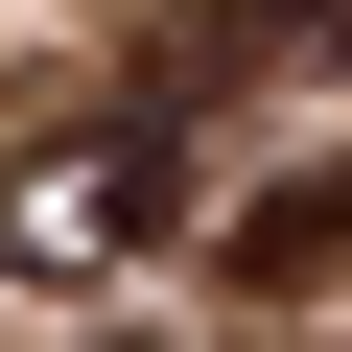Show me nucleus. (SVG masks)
<instances>
[{"label": "nucleus", "instance_id": "f257e3e1", "mask_svg": "<svg viewBox=\"0 0 352 352\" xmlns=\"http://www.w3.org/2000/svg\"><path fill=\"white\" fill-rule=\"evenodd\" d=\"M164 235H212V94H164V71L0 164V282H141Z\"/></svg>", "mask_w": 352, "mask_h": 352}, {"label": "nucleus", "instance_id": "f03ea898", "mask_svg": "<svg viewBox=\"0 0 352 352\" xmlns=\"http://www.w3.org/2000/svg\"><path fill=\"white\" fill-rule=\"evenodd\" d=\"M164 94H258V71H352V0H188V24L141 47Z\"/></svg>", "mask_w": 352, "mask_h": 352}, {"label": "nucleus", "instance_id": "7ed1b4c3", "mask_svg": "<svg viewBox=\"0 0 352 352\" xmlns=\"http://www.w3.org/2000/svg\"><path fill=\"white\" fill-rule=\"evenodd\" d=\"M212 258H235V282H329V258H352V164H305V188H258V212H235Z\"/></svg>", "mask_w": 352, "mask_h": 352}]
</instances>
